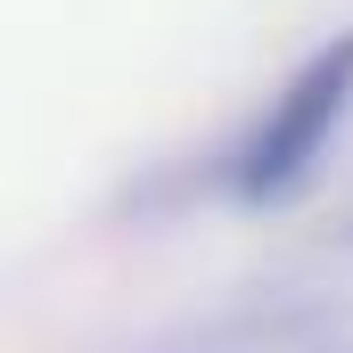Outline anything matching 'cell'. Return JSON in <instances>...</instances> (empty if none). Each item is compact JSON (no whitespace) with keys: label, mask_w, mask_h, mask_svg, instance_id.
Here are the masks:
<instances>
[{"label":"cell","mask_w":353,"mask_h":353,"mask_svg":"<svg viewBox=\"0 0 353 353\" xmlns=\"http://www.w3.org/2000/svg\"><path fill=\"white\" fill-rule=\"evenodd\" d=\"M345 115H353V33H337L271 90V107L230 140L222 197L230 205H288V197H304L312 173L329 165Z\"/></svg>","instance_id":"1"}]
</instances>
